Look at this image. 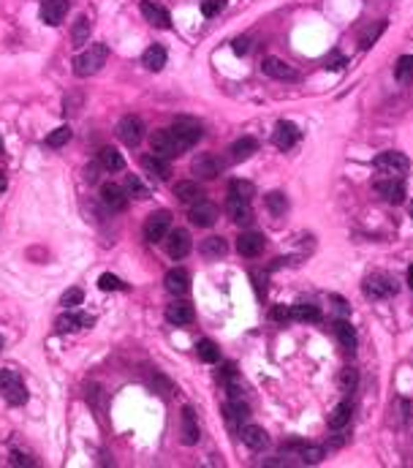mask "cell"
I'll list each match as a JSON object with an SVG mask.
<instances>
[{
    "instance_id": "cell-1",
    "label": "cell",
    "mask_w": 413,
    "mask_h": 468,
    "mask_svg": "<svg viewBox=\"0 0 413 468\" xmlns=\"http://www.w3.org/2000/svg\"><path fill=\"white\" fill-rule=\"evenodd\" d=\"M106 58H109L106 44H93L90 49H84V52H79L73 58V63H71L73 66V77H93V74H98L104 69Z\"/></svg>"
},
{
    "instance_id": "cell-2",
    "label": "cell",
    "mask_w": 413,
    "mask_h": 468,
    "mask_svg": "<svg viewBox=\"0 0 413 468\" xmlns=\"http://www.w3.org/2000/svg\"><path fill=\"white\" fill-rule=\"evenodd\" d=\"M0 395L11 406H25L27 403V387H25V382H22V376L16 371H11V368L0 371Z\"/></svg>"
},
{
    "instance_id": "cell-3",
    "label": "cell",
    "mask_w": 413,
    "mask_h": 468,
    "mask_svg": "<svg viewBox=\"0 0 413 468\" xmlns=\"http://www.w3.org/2000/svg\"><path fill=\"white\" fill-rule=\"evenodd\" d=\"M373 166H375L381 174H386V177H392V180H400V177H405V172L411 169V161H408V156H403V153H397V150H389V153H381V156L373 158Z\"/></svg>"
},
{
    "instance_id": "cell-4",
    "label": "cell",
    "mask_w": 413,
    "mask_h": 468,
    "mask_svg": "<svg viewBox=\"0 0 413 468\" xmlns=\"http://www.w3.org/2000/svg\"><path fill=\"white\" fill-rule=\"evenodd\" d=\"M117 137H120V142L128 145V148L141 145V139H144V120H141L139 115H126V117L117 123Z\"/></svg>"
},
{
    "instance_id": "cell-5",
    "label": "cell",
    "mask_w": 413,
    "mask_h": 468,
    "mask_svg": "<svg viewBox=\"0 0 413 468\" xmlns=\"http://www.w3.org/2000/svg\"><path fill=\"white\" fill-rule=\"evenodd\" d=\"M169 131L174 134V139H177V145L182 148V153L191 150L193 145H199V139H202V126L193 123V120H180V123H174Z\"/></svg>"
},
{
    "instance_id": "cell-6",
    "label": "cell",
    "mask_w": 413,
    "mask_h": 468,
    "mask_svg": "<svg viewBox=\"0 0 413 468\" xmlns=\"http://www.w3.org/2000/svg\"><path fill=\"white\" fill-rule=\"evenodd\" d=\"M169 226H172V213H169V210L152 213V215L147 218V224H144V237H147V242H163Z\"/></svg>"
},
{
    "instance_id": "cell-7",
    "label": "cell",
    "mask_w": 413,
    "mask_h": 468,
    "mask_svg": "<svg viewBox=\"0 0 413 468\" xmlns=\"http://www.w3.org/2000/svg\"><path fill=\"white\" fill-rule=\"evenodd\" d=\"M150 145H152V150H155V156L161 158H177L182 153V148L177 145V139H174V134L169 131V128H161V131H155L152 137H150Z\"/></svg>"
},
{
    "instance_id": "cell-8",
    "label": "cell",
    "mask_w": 413,
    "mask_h": 468,
    "mask_svg": "<svg viewBox=\"0 0 413 468\" xmlns=\"http://www.w3.org/2000/svg\"><path fill=\"white\" fill-rule=\"evenodd\" d=\"M188 218H191V224H193V226H199V229H209V226H215V221H217V207H215L209 199H199V202H193V204H191Z\"/></svg>"
},
{
    "instance_id": "cell-9",
    "label": "cell",
    "mask_w": 413,
    "mask_h": 468,
    "mask_svg": "<svg viewBox=\"0 0 413 468\" xmlns=\"http://www.w3.org/2000/svg\"><path fill=\"white\" fill-rule=\"evenodd\" d=\"M248 414H250V408H248V403H245L242 397H231V400L223 406V419H226V428H231L234 433H239V428L245 425Z\"/></svg>"
},
{
    "instance_id": "cell-10",
    "label": "cell",
    "mask_w": 413,
    "mask_h": 468,
    "mask_svg": "<svg viewBox=\"0 0 413 468\" xmlns=\"http://www.w3.org/2000/svg\"><path fill=\"white\" fill-rule=\"evenodd\" d=\"M191 172L196 174V180H215L223 172V161L217 156H212V153H202V156L193 158Z\"/></svg>"
},
{
    "instance_id": "cell-11",
    "label": "cell",
    "mask_w": 413,
    "mask_h": 468,
    "mask_svg": "<svg viewBox=\"0 0 413 468\" xmlns=\"http://www.w3.org/2000/svg\"><path fill=\"white\" fill-rule=\"evenodd\" d=\"M139 11H141V16H144L152 27H172V14H169L161 3H155V0H141V3H139Z\"/></svg>"
},
{
    "instance_id": "cell-12",
    "label": "cell",
    "mask_w": 413,
    "mask_h": 468,
    "mask_svg": "<svg viewBox=\"0 0 413 468\" xmlns=\"http://www.w3.org/2000/svg\"><path fill=\"white\" fill-rule=\"evenodd\" d=\"M226 207H228V215L234 218V224H237V226H242V229H248V226L256 221L253 207H250V202H245V199L226 196Z\"/></svg>"
},
{
    "instance_id": "cell-13",
    "label": "cell",
    "mask_w": 413,
    "mask_h": 468,
    "mask_svg": "<svg viewBox=\"0 0 413 468\" xmlns=\"http://www.w3.org/2000/svg\"><path fill=\"white\" fill-rule=\"evenodd\" d=\"M397 292V286L392 283V278H386V275H370L367 281H364V294L370 297V300H384V297H392Z\"/></svg>"
},
{
    "instance_id": "cell-14",
    "label": "cell",
    "mask_w": 413,
    "mask_h": 468,
    "mask_svg": "<svg viewBox=\"0 0 413 468\" xmlns=\"http://www.w3.org/2000/svg\"><path fill=\"white\" fill-rule=\"evenodd\" d=\"M239 436H242V444H245L250 452H261V449L270 447V436H267V430L259 428V425H242V428H239Z\"/></svg>"
},
{
    "instance_id": "cell-15",
    "label": "cell",
    "mask_w": 413,
    "mask_h": 468,
    "mask_svg": "<svg viewBox=\"0 0 413 468\" xmlns=\"http://www.w3.org/2000/svg\"><path fill=\"white\" fill-rule=\"evenodd\" d=\"M191 248H193V242H191V234L185 229H174L166 237V253L172 259H185L191 253Z\"/></svg>"
},
{
    "instance_id": "cell-16",
    "label": "cell",
    "mask_w": 413,
    "mask_h": 468,
    "mask_svg": "<svg viewBox=\"0 0 413 468\" xmlns=\"http://www.w3.org/2000/svg\"><path fill=\"white\" fill-rule=\"evenodd\" d=\"M237 250L245 256V259H256L264 253V234L259 232H242L237 239Z\"/></svg>"
},
{
    "instance_id": "cell-17",
    "label": "cell",
    "mask_w": 413,
    "mask_h": 468,
    "mask_svg": "<svg viewBox=\"0 0 413 468\" xmlns=\"http://www.w3.org/2000/svg\"><path fill=\"white\" fill-rule=\"evenodd\" d=\"M375 191H378L389 204H403V202H405V185H403V180H392V177L378 180V183H375Z\"/></svg>"
},
{
    "instance_id": "cell-18",
    "label": "cell",
    "mask_w": 413,
    "mask_h": 468,
    "mask_svg": "<svg viewBox=\"0 0 413 468\" xmlns=\"http://www.w3.org/2000/svg\"><path fill=\"white\" fill-rule=\"evenodd\" d=\"M275 145L280 150H291L296 142H299V128L291 123V120H280L275 126V134H272Z\"/></svg>"
},
{
    "instance_id": "cell-19",
    "label": "cell",
    "mask_w": 413,
    "mask_h": 468,
    "mask_svg": "<svg viewBox=\"0 0 413 468\" xmlns=\"http://www.w3.org/2000/svg\"><path fill=\"white\" fill-rule=\"evenodd\" d=\"M199 436H202V430H199L196 411L191 406H185L182 408V444L185 447H196L199 444Z\"/></svg>"
},
{
    "instance_id": "cell-20",
    "label": "cell",
    "mask_w": 413,
    "mask_h": 468,
    "mask_svg": "<svg viewBox=\"0 0 413 468\" xmlns=\"http://www.w3.org/2000/svg\"><path fill=\"white\" fill-rule=\"evenodd\" d=\"M101 199H104V204H106L109 210H126V207H128V194H126V188H120L117 183H106V185L101 188Z\"/></svg>"
},
{
    "instance_id": "cell-21",
    "label": "cell",
    "mask_w": 413,
    "mask_h": 468,
    "mask_svg": "<svg viewBox=\"0 0 413 468\" xmlns=\"http://www.w3.org/2000/svg\"><path fill=\"white\" fill-rule=\"evenodd\" d=\"M188 289H191V275H188L182 267H174V270L166 272V292H169V294L182 297Z\"/></svg>"
},
{
    "instance_id": "cell-22",
    "label": "cell",
    "mask_w": 413,
    "mask_h": 468,
    "mask_svg": "<svg viewBox=\"0 0 413 468\" xmlns=\"http://www.w3.org/2000/svg\"><path fill=\"white\" fill-rule=\"evenodd\" d=\"M69 14V0H44L41 3V19L47 25H60Z\"/></svg>"
},
{
    "instance_id": "cell-23",
    "label": "cell",
    "mask_w": 413,
    "mask_h": 468,
    "mask_svg": "<svg viewBox=\"0 0 413 468\" xmlns=\"http://www.w3.org/2000/svg\"><path fill=\"white\" fill-rule=\"evenodd\" d=\"M261 71H264L270 79H280V82H291V79H296L294 66H288V63H283V60H277V58H267V60L261 63Z\"/></svg>"
},
{
    "instance_id": "cell-24",
    "label": "cell",
    "mask_w": 413,
    "mask_h": 468,
    "mask_svg": "<svg viewBox=\"0 0 413 468\" xmlns=\"http://www.w3.org/2000/svg\"><path fill=\"white\" fill-rule=\"evenodd\" d=\"M174 196L180 202H185V204H193V202L204 199V191H202V185L196 180H182V183L174 185Z\"/></svg>"
},
{
    "instance_id": "cell-25",
    "label": "cell",
    "mask_w": 413,
    "mask_h": 468,
    "mask_svg": "<svg viewBox=\"0 0 413 468\" xmlns=\"http://www.w3.org/2000/svg\"><path fill=\"white\" fill-rule=\"evenodd\" d=\"M166 60H169V52H166L161 44H150V47L144 49V55H141V63H144L150 71H161V69L166 66Z\"/></svg>"
},
{
    "instance_id": "cell-26",
    "label": "cell",
    "mask_w": 413,
    "mask_h": 468,
    "mask_svg": "<svg viewBox=\"0 0 413 468\" xmlns=\"http://www.w3.org/2000/svg\"><path fill=\"white\" fill-rule=\"evenodd\" d=\"M199 250H202V256H206V259H223V256L228 253V242H226L223 237L212 234V237H206V239H202Z\"/></svg>"
},
{
    "instance_id": "cell-27",
    "label": "cell",
    "mask_w": 413,
    "mask_h": 468,
    "mask_svg": "<svg viewBox=\"0 0 413 468\" xmlns=\"http://www.w3.org/2000/svg\"><path fill=\"white\" fill-rule=\"evenodd\" d=\"M193 308L188 305V303H172L169 308H166V318L172 321V324H177V327H185V324H191L193 321Z\"/></svg>"
},
{
    "instance_id": "cell-28",
    "label": "cell",
    "mask_w": 413,
    "mask_h": 468,
    "mask_svg": "<svg viewBox=\"0 0 413 468\" xmlns=\"http://www.w3.org/2000/svg\"><path fill=\"white\" fill-rule=\"evenodd\" d=\"M285 449H294L305 463H321L324 460V449L316 447V444H302V441H294V444H285Z\"/></svg>"
},
{
    "instance_id": "cell-29",
    "label": "cell",
    "mask_w": 413,
    "mask_h": 468,
    "mask_svg": "<svg viewBox=\"0 0 413 468\" xmlns=\"http://www.w3.org/2000/svg\"><path fill=\"white\" fill-rule=\"evenodd\" d=\"M256 150H259V142H256L253 137H242V139H237V142L231 145V150H228V153H231V161H237V163H239V161H248V158L253 156Z\"/></svg>"
},
{
    "instance_id": "cell-30",
    "label": "cell",
    "mask_w": 413,
    "mask_h": 468,
    "mask_svg": "<svg viewBox=\"0 0 413 468\" xmlns=\"http://www.w3.org/2000/svg\"><path fill=\"white\" fill-rule=\"evenodd\" d=\"M141 166H144L155 180H169V174H172L166 158H161V156H141Z\"/></svg>"
},
{
    "instance_id": "cell-31",
    "label": "cell",
    "mask_w": 413,
    "mask_h": 468,
    "mask_svg": "<svg viewBox=\"0 0 413 468\" xmlns=\"http://www.w3.org/2000/svg\"><path fill=\"white\" fill-rule=\"evenodd\" d=\"M98 161H101V166H104L106 172H123V169H126V158L120 156L117 148H104V150L98 153Z\"/></svg>"
},
{
    "instance_id": "cell-32",
    "label": "cell",
    "mask_w": 413,
    "mask_h": 468,
    "mask_svg": "<svg viewBox=\"0 0 413 468\" xmlns=\"http://www.w3.org/2000/svg\"><path fill=\"white\" fill-rule=\"evenodd\" d=\"M351 411H353L351 400H343V403H338V406L332 408V414L327 417L329 428H332V430H340V428H345V425H348V419H351Z\"/></svg>"
},
{
    "instance_id": "cell-33",
    "label": "cell",
    "mask_w": 413,
    "mask_h": 468,
    "mask_svg": "<svg viewBox=\"0 0 413 468\" xmlns=\"http://www.w3.org/2000/svg\"><path fill=\"white\" fill-rule=\"evenodd\" d=\"M335 335H338V340L343 343V349L348 354L356 351V329L348 321H335Z\"/></svg>"
},
{
    "instance_id": "cell-34",
    "label": "cell",
    "mask_w": 413,
    "mask_h": 468,
    "mask_svg": "<svg viewBox=\"0 0 413 468\" xmlns=\"http://www.w3.org/2000/svg\"><path fill=\"white\" fill-rule=\"evenodd\" d=\"M228 196L234 199H245V202H253L256 196V185L250 180H231L228 183Z\"/></svg>"
},
{
    "instance_id": "cell-35",
    "label": "cell",
    "mask_w": 413,
    "mask_h": 468,
    "mask_svg": "<svg viewBox=\"0 0 413 468\" xmlns=\"http://www.w3.org/2000/svg\"><path fill=\"white\" fill-rule=\"evenodd\" d=\"M291 318L305 321V324H316V321L321 318V308H318V305H310V303L294 305V308H291Z\"/></svg>"
},
{
    "instance_id": "cell-36",
    "label": "cell",
    "mask_w": 413,
    "mask_h": 468,
    "mask_svg": "<svg viewBox=\"0 0 413 468\" xmlns=\"http://www.w3.org/2000/svg\"><path fill=\"white\" fill-rule=\"evenodd\" d=\"M87 38H90V22H87V16H79L76 25H73V30H71L73 49H82V47L87 44Z\"/></svg>"
},
{
    "instance_id": "cell-37",
    "label": "cell",
    "mask_w": 413,
    "mask_h": 468,
    "mask_svg": "<svg viewBox=\"0 0 413 468\" xmlns=\"http://www.w3.org/2000/svg\"><path fill=\"white\" fill-rule=\"evenodd\" d=\"M90 321L93 318L79 316V313H63L58 318V332H73V329H79V324H90Z\"/></svg>"
},
{
    "instance_id": "cell-38",
    "label": "cell",
    "mask_w": 413,
    "mask_h": 468,
    "mask_svg": "<svg viewBox=\"0 0 413 468\" xmlns=\"http://www.w3.org/2000/svg\"><path fill=\"white\" fill-rule=\"evenodd\" d=\"M126 194L134 196V199H150V188L139 180L137 174H128L126 177Z\"/></svg>"
},
{
    "instance_id": "cell-39",
    "label": "cell",
    "mask_w": 413,
    "mask_h": 468,
    "mask_svg": "<svg viewBox=\"0 0 413 468\" xmlns=\"http://www.w3.org/2000/svg\"><path fill=\"white\" fill-rule=\"evenodd\" d=\"M196 351H199V360H202V362H209V365L220 360V349H217L212 340H199V343H196Z\"/></svg>"
},
{
    "instance_id": "cell-40",
    "label": "cell",
    "mask_w": 413,
    "mask_h": 468,
    "mask_svg": "<svg viewBox=\"0 0 413 468\" xmlns=\"http://www.w3.org/2000/svg\"><path fill=\"white\" fill-rule=\"evenodd\" d=\"M267 210H270L272 215H283V213L288 210V199H285V194H283V191H272V194H267Z\"/></svg>"
},
{
    "instance_id": "cell-41",
    "label": "cell",
    "mask_w": 413,
    "mask_h": 468,
    "mask_svg": "<svg viewBox=\"0 0 413 468\" xmlns=\"http://www.w3.org/2000/svg\"><path fill=\"white\" fill-rule=\"evenodd\" d=\"M394 77H397V82H413V55H403L397 60Z\"/></svg>"
},
{
    "instance_id": "cell-42",
    "label": "cell",
    "mask_w": 413,
    "mask_h": 468,
    "mask_svg": "<svg viewBox=\"0 0 413 468\" xmlns=\"http://www.w3.org/2000/svg\"><path fill=\"white\" fill-rule=\"evenodd\" d=\"M69 142H71L69 126H60V128H55V131L47 137V145H49V148H63V145H69Z\"/></svg>"
},
{
    "instance_id": "cell-43",
    "label": "cell",
    "mask_w": 413,
    "mask_h": 468,
    "mask_svg": "<svg viewBox=\"0 0 413 468\" xmlns=\"http://www.w3.org/2000/svg\"><path fill=\"white\" fill-rule=\"evenodd\" d=\"M84 303V292L79 289V286H71L69 292L60 297V305L63 308H76V305H82Z\"/></svg>"
},
{
    "instance_id": "cell-44",
    "label": "cell",
    "mask_w": 413,
    "mask_h": 468,
    "mask_svg": "<svg viewBox=\"0 0 413 468\" xmlns=\"http://www.w3.org/2000/svg\"><path fill=\"white\" fill-rule=\"evenodd\" d=\"M338 384H340V390L343 392H353L356 390V384H359V373L351 371V368H345L343 373H340V379H338Z\"/></svg>"
},
{
    "instance_id": "cell-45",
    "label": "cell",
    "mask_w": 413,
    "mask_h": 468,
    "mask_svg": "<svg viewBox=\"0 0 413 468\" xmlns=\"http://www.w3.org/2000/svg\"><path fill=\"white\" fill-rule=\"evenodd\" d=\"M384 30H386V22H375V25H373V27L364 33V38H362V47H364V49H367V47H373V44H375V38H378Z\"/></svg>"
},
{
    "instance_id": "cell-46",
    "label": "cell",
    "mask_w": 413,
    "mask_h": 468,
    "mask_svg": "<svg viewBox=\"0 0 413 468\" xmlns=\"http://www.w3.org/2000/svg\"><path fill=\"white\" fill-rule=\"evenodd\" d=\"M123 283H120V278L117 275H112V272H104L101 278H98V289H104V292H117Z\"/></svg>"
},
{
    "instance_id": "cell-47",
    "label": "cell",
    "mask_w": 413,
    "mask_h": 468,
    "mask_svg": "<svg viewBox=\"0 0 413 468\" xmlns=\"http://www.w3.org/2000/svg\"><path fill=\"white\" fill-rule=\"evenodd\" d=\"M250 278H253V283H256V292H259V297L264 300V297H267V272H253Z\"/></svg>"
},
{
    "instance_id": "cell-48",
    "label": "cell",
    "mask_w": 413,
    "mask_h": 468,
    "mask_svg": "<svg viewBox=\"0 0 413 468\" xmlns=\"http://www.w3.org/2000/svg\"><path fill=\"white\" fill-rule=\"evenodd\" d=\"M220 8H223V0H204L202 3V14L204 16H215Z\"/></svg>"
},
{
    "instance_id": "cell-49",
    "label": "cell",
    "mask_w": 413,
    "mask_h": 468,
    "mask_svg": "<svg viewBox=\"0 0 413 468\" xmlns=\"http://www.w3.org/2000/svg\"><path fill=\"white\" fill-rule=\"evenodd\" d=\"M270 318H272V321H288V318H291V308H288V305H275L272 313H270Z\"/></svg>"
},
{
    "instance_id": "cell-50",
    "label": "cell",
    "mask_w": 413,
    "mask_h": 468,
    "mask_svg": "<svg viewBox=\"0 0 413 468\" xmlns=\"http://www.w3.org/2000/svg\"><path fill=\"white\" fill-rule=\"evenodd\" d=\"M11 463L14 466H33V458H27L25 452H11Z\"/></svg>"
},
{
    "instance_id": "cell-51",
    "label": "cell",
    "mask_w": 413,
    "mask_h": 468,
    "mask_svg": "<svg viewBox=\"0 0 413 468\" xmlns=\"http://www.w3.org/2000/svg\"><path fill=\"white\" fill-rule=\"evenodd\" d=\"M234 52H237V55H245V52H248V41H245V38H237V41H234Z\"/></svg>"
},
{
    "instance_id": "cell-52",
    "label": "cell",
    "mask_w": 413,
    "mask_h": 468,
    "mask_svg": "<svg viewBox=\"0 0 413 468\" xmlns=\"http://www.w3.org/2000/svg\"><path fill=\"white\" fill-rule=\"evenodd\" d=\"M408 286L413 289V264H411V270H408Z\"/></svg>"
},
{
    "instance_id": "cell-53",
    "label": "cell",
    "mask_w": 413,
    "mask_h": 468,
    "mask_svg": "<svg viewBox=\"0 0 413 468\" xmlns=\"http://www.w3.org/2000/svg\"><path fill=\"white\" fill-rule=\"evenodd\" d=\"M0 191H5V177L0 174Z\"/></svg>"
},
{
    "instance_id": "cell-54",
    "label": "cell",
    "mask_w": 413,
    "mask_h": 468,
    "mask_svg": "<svg viewBox=\"0 0 413 468\" xmlns=\"http://www.w3.org/2000/svg\"><path fill=\"white\" fill-rule=\"evenodd\" d=\"M408 210H411V218H413V202H411V207H408Z\"/></svg>"
},
{
    "instance_id": "cell-55",
    "label": "cell",
    "mask_w": 413,
    "mask_h": 468,
    "mask_svg": "<svg viewBox=\"0 0 413 468\" xmlns=\"http://www.w3.org/2000/svg\"><path fill=\"white\" fill-rule=\"evenodd\" d=\"M0 153H3V139H0Z\"/></svg>"
}]
</instances>
